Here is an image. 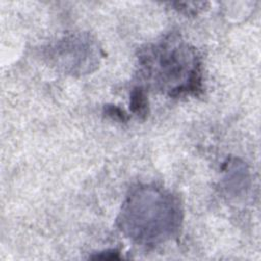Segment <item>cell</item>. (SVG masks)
Here are the masks:
<instances>
[{
    "label": "cell",
    "instance_id": "obj_1",
    "mask_svg": "<svg viewBox=\"0 0 261 261\" xmlns=\"http://www.w3.org/2000/svg\"><path fill=\"white\" fill-rule=\"evenodd\" d=\"M181 218L179 202L171 193L154 185H138L126 196L117 224L134 242L155 246L177 233Z\"/></svg>",
    "mask_w": 261,
    "mask_h": 261
},
{
    "label": "cell",
    "instance_id": "obj_2",
    "mask_svg": "<svg viewBox=\"0 0 261 261\" xmlns=\"http://www.w3.org/2000/svg\"><path fill=\"white\" fill-rule=\"evenodd\" d=\"M140 64L146 77L171 97L202 90L200 58L178 37L168 36L148 46L140 55Z\"/></svg>",
    "mask_w": 261,
    "mask_h": 261
},
{
    "label": "cell",
    "instance_id": "obj_3",
    "mask_svg": "<svg viewBox=\"0 0 261 261\" xmlns=\"http://www.w3.org/2000/svg\"><path fill=\"white\" fill-rule=\"evenodd\" d=\"M49 58L65 72L84 74L99 64L100 48L88 34H73L51 46Z\"/></svg>",
    "mask_w": 261,
    "mask_h": 261
},
{
    "label": "cell",
    "instance_id": "obj_4",
    "mask_svg": "<svg viewBox=\"0 0 261 261\" xmlns=\"http://www.w3.org/2000/svg\"><path fill=\"white\" fill-rule=\"evenodd\" d=\"M130 109L138 116L145 117L148 113V100L145 90L141 87L135 88L130 93Z\"/></svg>",
    "mask_w": 261,
    "mask_h": 261
},
{
    "label": "cell",
    "instance_id": "obj_5",
    "mask_svg": "<svg viewBox=\"0 0 261 261\" xmlns=\"http://www.w3.org/2000/svg\"><path fill=\"white\" fill-rule=\"evenodd\" d=\"M104 109H105L106 114L108 116L112 117L113 119L120 120V121H125L127 119L126 113L123 110H121L120 108L116 107L115 105H106Z\"/></svg>",
    "mask_w": 261,
    "mask_h": 261
},
{
    "label": "cell",
    "instance_id": "obj_6",
    "mask_svg": "<svg viewBox=\"0 0 261 261\" xmlns=\"http://www.w3.org/2000/svg\"><path fill=\"white\" fill-rule=\"evenodd\" d=\"M93 259H119V253L117 251L111 250V251H104L100 252L99 254L92 256Z\"/></svg>",
    "mask_w": 261,
    "mask_h": 261
}]
</instances>
